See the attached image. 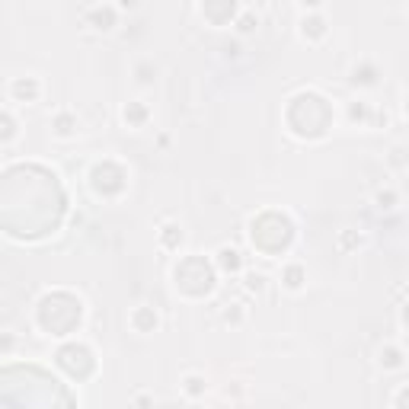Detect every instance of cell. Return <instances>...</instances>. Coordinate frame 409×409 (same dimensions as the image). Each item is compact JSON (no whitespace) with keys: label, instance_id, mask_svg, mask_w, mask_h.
Masks as SVG:
<instances>
[{"label":"cell","instance_id":"1","mask_svg":"<svg viewBox=\"0 0 409 409\" xmlns=\"http://www.w3.org/2000/svg\"><path fill=\"white\" fill-rule=\"evenodd\" d=\"M217 256H221V265L224 268H230V272H233V268H240V253H237V249H221Z\"/></svg>","mask_w":409,"mask_h":409},{"label":"cell","instance_id":"2","mask_svg":"<svg viewBox=\"0 0 409 409\" xmlns=\"http://www.w3.org/2000/svg\"><path fill=\"white\" fill-rule=\"evenodd\" d=\"M285 278H288V288H301V278H304V272L298 265H291L288 272H285Z\"/></svg>","mask_w":409,"mask_h":409},{"label":"cell","instance_id":"3","mask_svg":"<svg viewBox=\"0 0 409 409\" xmlns=\"http://www.w3.org/2000/svg\"><path fill=\"white\" fill-rule=\"evenodd\" d=\"M93 16H96V23H106V29H109L112 20H115V10H112V7H106V10H96Z\"/></svg>","mask_w":409,"mask_h":409},{"label":"cell","instance_id":"4","mask_svg":"<svg viewBox=\"0 0 409 409\" xmlns=\"http://www.w3.org/2000/svg\"><path fill=\"white\" fill-rule=\"evenodd\" d=\"M262 282H265L262 275H249V288H253V291H259V288H262Z\"/></svg>","mask_w":409,"mask_h":409},{"label":"cell","instance_id":"5","mask_svg":"<svg viewBox=\"0 0 409 409\" xmlns=\"http://www.w3.org/2000/svg\"><path fill=\"white\" fill-rule=\"evenodd\" d=\"M253 23H256L253 16H243V20H240V29H243V32H249V29H253Z\"/></svg>","mask_w":409,"mask_h":409},{"label":"cell","instance_id":"6","mask_svg":"<svg viewBox=\"0 0 409 409\" xmlns=\"http://www.w3.org/2000/svg\"><path fill=\"white\" fill-rule=\"evenodd\" d=\"M189 390L198 393V390H202V380H198V377H189Z\"/></svg>","mask_w":409,"mask_h":409}]
</instances>
